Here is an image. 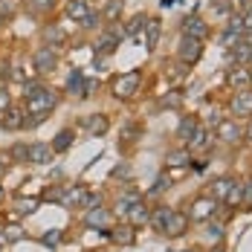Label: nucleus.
<instances>
[{
	"label": "nucleus",
	"mask_w": 252,
	"mask_h": 252,
	"mask_svg": "<svg viewBox=\"0 0 252 252\" xmlns=\"http://www.w3.org/2000/svg\"><path fill=\"white\" fill-rule=\"evenodd\" d=\"M250 81H252V76H250Z\"/></svg>",
	"instance_id": "nucleus-49"
},
{
	"label": "nucleus",
	"mask_w": 252,
	"mask_h": 252,
	"mask_svg": "<svg viewBox=\"0 0 252 252\" xmlns=\"http://www.w3.org/2000/svg\"><path fill=\"white\" fill-rule=\"evenodd\" d=\"M218 136H220L223 142H238V136H241V127L235 125L232 119H223V122L218 125Z\"/></svg>",
	"instance_id": "nucleus-14"
},
{
	"label": "nucleus",
	"mask_w": 252,
	"mask_h": 252,
	"mask_svg": "<svg viewBox=\"0 0 252 252\" xmlns=\"http://www.w3.org/2000/svg\"><path fill=\"white\" fill-rule=\"evenodd\" d=\"M241 21H244V32H252V6L247 9V15H244Z\"/></svg>",
	"instance_id": "nucleus-40"
},
{
	"label": "nucleus",
	"mask_w": 252,
	"mask_h": 252,
	"mask_svg": "<svg viewBox=\"0 0 252 252\" xmlns=\"http://www.w3.org/2000/svg\"><path fill=\"white\" fill-rule=\"evenodd\" d=\"M232 183H235V180H229V177H220V180L215 183V197H220V200H223V197L229 194V189H232Z\"/></svg>",
	"instance_id": "nucleus-24"
},
{
	"label": "nucleus",
	"mask_w": 252,
	"mask_h": 252,
	"mask_svg": "<svg viewBox=\"0 0 252 252\" xmlns=\"http://www.w3.org/2000/svg\"><path fill=\"white\" fill-rule=\"evenodd\" d=\"M218 252H220V250H218Z\"/></svg>",
	"instance_id": "nucleus-50"
},
{
	"label": "nucleus",
	"mask_w": 252,
	"mask_h": 252,
	"mask_svg": "<svg viewBox=\"0 0 252 252\" xmlns=\"http://www.w3.org/2000/svg\"><path fill=\"white\" fill-rule=\"evenodd\" d=\"M52 157H55V154H52V148L47 145V142H35V145L26 148V159L35 162V165H50Z\"/></svg>",
	"instance_id": "nucleus-4"
},
{
	"label": "nucleus",
	"mask_w": 252,
	"mask_h": 252,
	"mask_svg": "<svg viewBox=\"0 0 252 252\" xmlns=\"http://www.w3.org/2000/svg\"><path fill=\"white\" fill-rule=\"evenodd\" d=\"M206 238H209V241H220V238H223V226H220V223L209 226V232H206Z\"/></svg>",
	"instance_id": "nucleus-35"
},
{
	"label": "nucleus",
	"mask_w": 252,
	"mask_h": 252,
	"mask_svg": "<svg viewBox=\"0 0 252 252\" xmlns=\"http://www.w3.org/2000/svg\"><path fill=\"white\" fill-rule=\"evenodd\" d=\"M212 215H215V200H212V197L197 200L194 206H191V212H189V218H191V220H209Z\"/></svg>",
	"instance_id": "nucleus-10"
},
{
	"label": "nucleus",
	"mask_w": 252,
	"mask_h": 252,
	"mask_svg": "<svg viewBox=\"0 0 252 252\" xmlns=\"http://www.w3.org/2000/svg\"><path fill=\"white\" fill-rule=\"evenodd\" d=\"M84 127H87V130H90L93 136H101V133H107L110 122H107V116L96 113V116H87V119H84Z\"/></svg>",
	"instance_id": "nucleus-13"
},
{
	"label": "nucleus",
	"mask_w": 252,
	"mask_h": 252,
	"mask_svg": "<svg viewBox=\"0 0 252 252\" xmlns=\"http://www.w3.org/2000/svg\"><path fill=\"white\" fill-rule=\"evenodd\" d=\"M67 15H70L73 21H84V18L90 15L87 0H70V3H67Z\"/></svg>",
	"instance_id": "nucleus-15"
},
{
	"label": "nucleus",
	"mask_w": 252,
	"mask_h": 252,
	"mask_svg": "<svg viewBox=\"0 0 252 252\" xmlns=\"http://www.w3.org/2000/svg\"><path fill=\"white\" fill-rule=\"evenodd\" d=\"M12 107V99H9V90L6 87H0V113H6Z\"/></svg>",
	"instance_id": "nucleus-33"
},
{
	"label": "nucleus",
	"mask_w": 252,
	"mask_h": 252,
	"mask_svg": "<svg viewBox=\"0 0 252 252\" xmlns=\"http://www.w3.org/2000/svg\"><path fill=\"white\" fill-rule=\"evenodd\" d=\"M35 206H38V200H21L18 203V212H21V215H32Z\"/></svg>",
	"instance_id": "nucleus-34"
},
{
	"label": "nucleus",
	"mask_w": 252,
	"mask_h": 252,
	"mask_svg": "<svg viewBox=\"0 0 252 252\" xmlns=\"http://www.w3.org/2000/svg\"><path fill=\"white\" fill-rule=\"evenodd\" d=\"M165 162H168V165H186V162H189V151H171V154H165Z\"/></svg>",
	"instance_id": "nucleus-26"
},
{
	"label": "nucleus",
	"mask_w": 252,
	"mask_h": 252,
	"mask_svg": "<svg viewBox=\"0 0 252 252\" xmlns=\"http://www.w3.org/2000/svg\"><path fill=\"white\" fill-rule=\"evenodd\" d=\"M24 90H26V93H24V96H26V110L32 113V119L26 122V127H35V125H41V122H44V116L55 107L58 96L52 93L50 87L38 84V81H29Z\"/></svg>",
	"instance_id": "nucleus-1"
},
{
	"label": "nucleus",
	"mask_w": 252,
	"mask_h": 252,
	"mask_svg": "<svg viewBox=\"0 0 252 252\" xmlns=\"http://www.w3.org/2000/svg\"><path fill=\"white\" fill-rule=\"evenodd\" d=\"M0 24H3V18H0Z\"/></svg>",
	"instance_id": "nucleus-48"
},
{
	"label": "nucleus",
	"mask_w": 252,
	"mask_h": 252,
	"mask_svg": "<svg viewBox=\"0 0 252 252\" xmlns=\"http://www.w3.org/2000/svg\"><path fill=\"white\" fill-rule=\"evenodd\" d=\"M139 84H142V73L139 70H130L125 76L116 78V84H113V96L116 99H130L136 90H139Z\"/></svg>",
	"instance_id": "nucleus-2"
},
{
	"label": "nucleus",
	"mask_w": 252,
	"mask_h": 252,
	"mask_svg": "<svg viewBox=\"0 0 252 252\" xmlns=\"http://www.w3.org/2000/svg\"><path fill=\"white\" fill-rule=\"evenodd\" d=\"M194 130H197V119H194V116H183V122L177 127V136H180L183 142H189V139L194 136Z\"/></svg>",
	"instance_id": "nucleus-16"
},
{
	"label": "nucleus",
	"mask_w": 252,
	"mask_h": 252,
	"mask_svg": "<svg viewBox=\"0 0 252 252\" xmlns=\"http://www.w3.org/2000/svg\"><path fill=\"white\" fill-rule=\"evenodd\" d=\"M127 218H130V223H136V226H139V223H148V218H151V215L145 212V206H142V203H133V206L127 209Z\"/></svg>",
	"instance_id": "nucleus-18"
},
{
	"label": "nucleus",
	"mask_w": 252,
	"mask_h": 252,
	"mask_svg": "<svg viewBox=\"0 0 252 252\" xmlns=\"http://www.w3.org/2000/svg\"><path fill=\"white\" fill-rule=\"evenodd\" d=\"M3 238L15 244V241H21V238H24V229H21V226H9V229H6V235H3Z\"/></svg>",
	"instance_id": "nucleus-32"
},
{
	"label": "nucleus",
	"mask_w": 252,
	"mask_h": 252,
	"mask_svg": "<svg viewBox=\"0 0 252 252\" xmlns=\"http://www.w3.org/2000/svg\"><path fill=\"white\" fill-rule=\"evenodd\" d=\"M3 194H6V191H3V186H0V200H3Z\"/></svg>",
	"instance_id": "nucleus-46"
},
{
	"label": "nucleus",
	"mask_w": 252,
	"mask_h": 252,
	"mask_svg": "<svg viewBox=\"0 0 252 252\" xmlns=\"http://www.w3.org/2000/svg\"><path fill=\"white\" fill-rule=\"evenodd\" d=\"M122 38H125V32L113 26V29H110L107 35H101V38H99V44H96V52H101V55H107V52H113L116 47H119V41H122Z\"/></svg>",
	"instance_id": "nucleus-8"
},
{
	"label": "nucleus",
	"mask_w": 252,
	"mask_h": 252,
	"mask_svg": "<svg viewBox=\"0 0 252 252\" xmlns=\"http://www.w3.org/2000/svg\"><path fill=\"white\" fill-rule=\"evenodd\" d=\"M44 35H47V41H50V47H55V44H61V41H64V32H61L58 26H50V29H47Z\"/></svg>",
	"instance_id": "nucleus-29"
},
{
	"label": "nucleus",
	"mask_w": 252,
	"mask_h": 252,
	"mask_svg": "<svg viewBox=\"0 0 252 252\" xmlns=\"http://www.w3.org/2000/svg\"><path fill=\"white\" fill-rule=\"evenodd\" d=\"M32 9H52V0H29Z\"/></svg>",
	"instance_id": "nucleus-39"
},
{
	"label": "nucleus",
	"mask_w": 252,
	"mask_h": 252,
	"mask_svg": "<svg viewBox=\"0 0 252 252\" xmlns=\"http://www.w3.org/2000/svg\"><path fill=\"white\" fill-rule=\"evenodd\" d=\"M206 145H209V130L197 127V130H194V136L189 139V148H191V151H203Z\"/></svg>",
	"instance_id": "nucleus-20"
},
{
	"label": "nucleus",
	"mask_w": 252,
	"mask_h": 252,
	"mask_svg": "<svg viewBox=\"0 0 252 252\" xmlns=\"http://www.w3.org/2000/svg\"><path fill=\"white\" fill-rule=\"evenodd\" d=\"M12 157L21 159V162H26V145H15V148H12Z\"/></svg>",
	"instance_id": "nucleus-38"
},
{
	"label": "nucleus",
	"mask_w": 252,
	"mask_h": 252,
	"mask_svg": "<svg viewBox=\"0 0 252 252\" xmlns=\"http://www.w3.org/2000/svg\"><path fill=\"white\" fill-rule=\"evenodd\" d=\"M73 139H76V136H73V130H61V133L55 136V142L50 145V148H52V154H61V151H67V148L73 145Z\"/></svg>",
	"instance_id": "nucleus-17"
},
{
	"label": "nucleus",
	"mask_w": 252,
	"mask_h": 252,
	"mask_svg": "<svg viewBox=\"0 0 252 252\" xmlns=\"http://www.w3.org/2000/svg\"><path fill=\"white\" fill-rule=\"evenodd\" d=\"M165 101V104H171V107H174V104H180V96H168V99H162Z\"/></svg>",
	"instance_id": "nucleus-43"
},
{
	"label": "nucleus",
	"mask_w": 252,
	"mask_h": 252,
	"mask_svg": "<svg viewBox=\"0 0 252 252\" xmlns=\"http://www.w3.org/2000/svg\"><path fill=\"white\" fill-rule=\"evenodd\" d=\"M6 15H12V3L9 0H0V18H6Z\"/></svg>",
	"instance_id": "nucleus-41"
},
{
	"label": "nucleus",
	"mask_w": 252,
	"mask_h": 252,
	"mask_svg": "<svg viewBox=\"0 0 252 252\" xmlns=\"http://www.w3.org/2000/svg\"><path fill=\"white\" fill-rule=\"evenodd\" d=\"M119 12H122V0H110L107 6H104V18H119Z\"/></svg>",
	"instance_id": "nucleus-28"
},
{
	"label": "nucleus",
	"mask_w": 252,
	"mask_h": 252,
	"mask_svg": "<svg viewBox=\"0 0 252 252\" xmlns=\"http://www.w3.org/2000/svg\"><path fill=\"white\" fill-rule=\"evenodd\" d=\"M229 84H232V87H247V84H250V73H247V70H232V73H229Z\"/></svg>",
	"instance_id": "nucleus-23"
},
{
	"label": "nucleus",
	"mask_w": 252,
	"mask_h": 252,
	"mask_svg": "<svg viewBox=\"0 0 252 252\" xmlns=\"http://www.w3.org/2000/svg\"><path fill=\"white\" fill-rule=\"evenodd\" d=\"M177 55H180V61L194 64V61L203 55L200 41H194V38H186V35H183V41H180V47H177Z\"/></svg>",
	"instance_id": "nucleus-3"
},
{
	"label": "nucleus",
	"mask_w": 252,
	"mask_h": 252,
	"mask_svg": "<svg viewBox=\"0 0 252 252\" xmlns=\"http://www.w3.org/2000/svg\"><path fill=\"white\" fill-rule=\"evenodd\" d=\"M145 29H148V50L157 47V35H159V21H145Z\"/></svg>",
	"instance_id": "nucleus-25"
},
{
	"label": "nucleus",
	"mask_w": 252,
	"mask_h": 252,
	"mask_svg": "<svg viewBox=\"0 0 252 252\" xmlns=\"http://www.w3.org/2000/svg\"><path fill=\"white\" fill-rule=\"evenodd\" d=\"M32 64H35V70H38V73H52V70H55V64H58V55H55L50 47H41V50L35 52Z\"/></svg>",
	"instance_id": "nucleus-6"
},
{
	"label": "nucleus",
	"mask_w": 252,
	"mask_h": 252,
	"mask_svg": "<svg viewBox=\"0 0 252 252\" xmlns=\"http://www.w3.org/2000/svg\"><path fill=\"white\" fill-rule=\"evenodd\" d=\"M241 200H244V186L232 183V189H229V194L223 197V203H226V206H238Z\"/></svg>",
	"instance_id": "nucleus-22"
},
{
	"label": "nucleus",
	"mask_w": 252,
	"mask_h": 252,
	"mask_svg": "<svg viewBox=\"0 0 252 252\" xmlns=\"http://www.w3.org/2000/svg\"><path fill=\"white\" fill-rule=\"evenodd\" d=\"M87 197H90V194H87V189H84V186H70V189H64V191H61V197H58V200L64 203L67 209H73V206H87Z\"/></svg>",
	"instance_id": "nucleus-5"
},
{
	"label": "nucleus",
	"mask_w": 252,
	"mask_h": 252,
	"mask_svg": "<svg viewBox=\"0 0 252 252\" xmlns=\"http://www.w3.org/2000/svg\"><path fill=\"white\" fill-rule=\"evenodd\" d=\"M183 35H186V38H194V41H203V38L209 35V26L203 24L200 18H194V15H191V18H186V21H183Z\"/></svg>",
	"instance_id": "nucleus-7"
},
{
	"label": "nucleus",
	"mask_w": 252,
	"mask_h": 252,
	"mask_svg": "<svg viewBox=\"0 0 252 252\" xmlns=\"http://www.w3.org/2000/svg\"><path fill=\"white\" fill-rule=\"evenodd\" d=\"M177 0H162V6H174Z\"/></svg>",
	"instance_id": "nucleus-45"
},
{
	"label": "nucleus",
	"mask_w": 252,
	"mask_h": 252,
	"mask_svg": "<svg viewBox=\"0 0 252 252\" xmlns=\"http://www.w3.org/2000/svg\"><path fill=\"white\" fill-rule=\"evenodd\" d=\"M107 212H101V209H90L87 212V226H107Z\"/></svg>",
	"instance_id": "nucleus-21"
},
{
	"label": "nucleus",
	"mask_w": 252,
	"mask_h": 252,
	"mask_svg": "<svg viewBox=\"0 0 252 252\" xmlns=\"http://www.w3.org/2000/svg\"><path fill=\"white\" fill-rule=\"evenodd\" d=\"M186 223H189V220H186V215L171 209V215H168V220H165L162 232H165V235H174V238H177V235H183V232H186Z\"/></svg>",
	"instance_id": "nucleus-12"
},
{
	"label": "nucleus",
	"mask_w": 252,
	"mask_h": 252,
	"mask_svg": "<svg viewBox=\"0 0 252 252\" xmlns=\"http://www.w3.org/2000/svg\"><path fill=\"white\" fill-rule=\"evenodd\" d=\"M6 174V159H3V157H0V177Z\"/></svg>",
	"instance_id": "nucleus-44"
},
{
	"label": "nucleus",
	"mask_w": 252,
	"mask_h": 252,
	"mask_svg": "<svg viewBox=\"0 0 252 252\" xmlns=\"http://www.w3.org/2000/svg\"><path fill=\"white\" fill-rule=\"evenodd\" d=\"M58 241H61V235H58V229H52L50 235H44V244H47V247H55Z\"/></svg>",
	"instance_id": "nucleus-37"
},
{
	"label": "nucleus",
	"mask_w": 252,
	"mask_h": 252,
	"mask_svg": "<svg viewBox=\"0 0 252 252\" xmlns=\"http://www.w3.org/2000/svg\"><path fill=\"white\" fill-rule=\"evenodd\" d=\"M133 203H139V197H136V194H125V197H122V200L116 203V209H119V212H122V215H127V209H130V206H133Z\"/></svg>",
	"instance_id": "nucleus-30"
},
{
	"label": "nucleus",
	"mask_w": 252,
	"mask_h": 252,
	"mask_svg": "<svg viewBox=\"0 0 252 252\" xmlns=\"http://www.w3.org/2000/svg\"><path fill=\"white\" fill-rule=\"evenodd\" d=\"M145 21H148V18H142V15H136V18H133V21H130V24H127L125 29H122V32H125V35H136L139 29H145Z\"/></svg>",
	"instance_id": "nucleus-27"
},
{
	"label": "nucleus",
	"mask_w": 252,
	"mask_h": 252,
	"mask_svg": "<svg viewBox=\"0 0 252 252\" xmlns=\"http://www.w3.org/2000/svg\"><path fill=\"white\" fill-rule=\"evenodd\" d=\"M0 125L6 127V130H21V127H26L24 110H18V107H9L6 113H0Z\"/></svg>",
	"instance_id": "nucleus-9"
},
{
	"label": "nucleus",
	"mask_w": 252,
	"mask_h": 252,
	"mask_svg": "<svg viewBox=\"0 0 252 252\" xmlns=\"http://www.w3.org/2000/svg\"><path fill=\"white\" fill-rule=\"evenodd\" d=\"M232 113H235V116H250L252 113V93L250 90L235 93V99H232Z\"/></svg>",
	"instance_id": "nucleus-11"
},
{
	"label": "nucleus",
	"mask_w": 252,
	"mask_h": 252,
	"mask_svg": "<svg viewBox=\"0 0 252 252\" xmlns=\"http://www.w3.org/2000/svg\"><path fill=\"white\" fill-rule=\"evenodd\" d=\"M113 241H116V244H130L133 235H130V229H116V232H113Z\"/></svg>",
	"instance_id": "nucleus-31"
},
{
	"label": "nucleus",
	"mask_w": 252,
	"mask_h": 252,
	"mask_svg": "<svg viewBox=\"0 0 252 252\" xmlns=\"http://www.w3.org/2000/svg\"><path fill=\"white\" fill-rule=\"evenodd\" d=\"M247 136H250V139H252V125H250V133H247Z\"/></svg>",
	"instance_id": "nucleus-47"
},
{
	"label": "nucleus",
	"mask_w": 252,
	"mask_h": 252,
	"mask_svg": "<svg viewBox=\"0 0 252 252\" xmlns=\"http://www.w3.org/2000/svg\"><path fill=\"white\" fill-rule=\"evenodd\" d=\"M67 90L76 93V96H84V76H81V70H73V73H70V78H67Z\"/></svg>",
	"instance_id": "nucleus-19"
},
{
	"label": "nucleus",
	"mask_w": 252,
	"mask_h": 252,
	"mask_svg": "<svg viewBox=\"0 0 252 252\" xmlns=\"http://www.w3.org/2000/svg\"><path fill=\"white\" fill-rule=\"evenodd\" d=\"M244 200H247V203H252V180L247 183V189H244Z\"/></svg>",
	"instance_id": "nucleus-42"
},
{
	"label": "nucleus",
	"mask_w": 252,
	"mask_h": 252,
	"mask_svg": "<svg viewBox=\"0 0 252 252\" xmlns=\"http://www.w3.org/2000/svg\"><path fill=\"white\" fill-rule=\"evenodd\" d=\"M81 26H84V29H96V26H99V15H93V12H90V15L81 21Z\"/></svg>",
	"instance_id": "nucleus-36"
}]
</instances>
